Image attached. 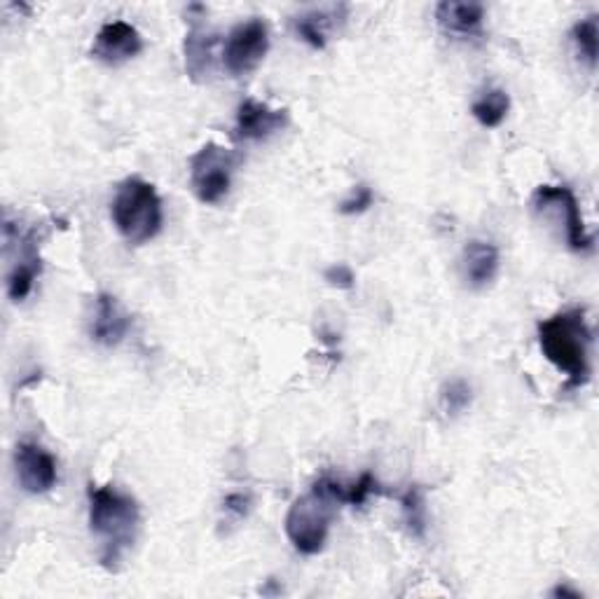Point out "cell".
I'll return each instance as SVG.
<instances>
[{"label":"cell","mask_w":599,"mask_h":599,"mask_svg":"<svg viewBox=\"0 0 599 599\" xmlns=\"http://www.w3.org/2000/svg\"><path fill=\"white\" fill-rule=\"evenodd\" d=\"M539 347L553 366L567 375L565 389H580L590 379V350H592V331L586 321V312L565 310L555 317L541 321L539 329Z\"/></svg>","instance_id":"obj_2"},{"label":"cell","mask_w":599,"mask_h":599,"mask_svg":"<svg viewBox=\"0 0 599 599\" xmlns=\"http://www.w3.org/2000/svg\"><path fill=\"white\" fill-rule=\"evenodd\" d=\"M14 466L16 480H20L22 489L29 495H47L59 480L57 459H54L43 445L33 441H24L16 445Z\"/></svg>","instance_id":"obj_8"},{"label":"cell","mask_w":599,"mask_h":599,"mask_svg":"<svg viewBox=\"0 0 599 599\" xmlns=\"http://www.w3.org/2000/svg\"><path fill=\"white\" fill-rule=\"evenodd\" d=\"M534 213L565 234V242L574 253H592V234L586 230L576 195L567 186H539L532 197Z\"/></svg>","instance_id":"obj_5"},{"label":"cell","mask_w":599,"mask_h":599,"mask_svg":"<svg viewBox=\"0 0 599 599\" xmlns=\"http://www.w3.org/2000/svg\"><path fill=\"white\" fill-rule=\"evenodd\" d=\"M375 202V192L368 188V186H356L354 192L344 199V202L340 204V213L342 215H360L366 213Z\"/></svg>","instance_id":"obj_22"},{"label":"cell","mask_w":599,"mask_h":599,"mask_svg":"<svg viewBox=\"0 0 599 599\" xmlns=\"http://www.w3.org/2000/svg\"><path fill=\"white\" fill-rule=\"evenodd\" d=\"M251 513V497L234 492L223 499V518L228 524H240Z\"/></svg>","instance_id":"obj_23"},{"label":"cell","mask_w":599,"mask_h":599,"mask_svg":"<svg viewBox=\"0 0 599 599\" xmlns=\"http://www.w3.org/2000/svg\"><path fill=\"white\" fill-rule=\"evenodd\" d=\"M553 595H555V597H572V599H578V597H580L576 590H569L567 586H559V588H555V590H553Z\"/></svg>","instance_id":"obj_25"},{"label":"cell","mask_w":599,"mask_h":599,"mask_svg":"<svg viewBox=\"0 0 599 599\" xmlns=\"http://www.w3.org/2000/svg\"><path fill=\"white\" fill-rule=\"evenodd\" d=\"M41 253H38V242H35V232L26 234L22 242V256L20 263H16L8 277V296L12 302H24L31 290L35 279L41 277Z\"/></svg>","instance_id":"obj_15"},{"label":"cell","mask_w":599,"mask_h":599,"mask_svg":"<svg viewBox=\"0 0 599 599\" xmlns=\"http://www.w3.org/2000/svg\"><path fill=\"white\" fill-rule=\"evenodd\" d=\"M347 20V5H333V8H321V10H310L296 16V33L300 38L314 47V49H325L329 45V35Z\"/></svg>","instance_id":"obj_14"},{"label":"cell","mask_w":599,"mask_h":599,"mask_svg":"<svg viewBox=\"0 0 599 599\" xmlns=\"http://www.w3.org/2000/svg\"><path fill=\"white\" fill-rule=\"evenodd\" d=\"M435 22L447 35L459 38H474L482 33L485 8L480 3H457V0H443L435 5Z\"/></svg>","instance_id":"obj_12"},{"label":"cell","mask_w":599,"mask_h":599,"mask_svg":"<svg viewBox=\"0 0 599 599\" xmlns=\"http://www.w3.org/2000/svg\"><path fill=\"white\" fill-rule=\"evenodd\" d=\"M267 49H269L267 24L253 16V20L242 22L230 31L223 47V66L232 78L248 76V73H253L263 64V59L267 57Z\"/></svg>","instance_id":"obj_7"},{"label":"cell","mask_w":599,"mask_h":599,"mask_svg":"<svg viewBox=\"0 0 599 599\" xmlns=\"http://www.w3.org/2000/svg\"><path fill=\"white\" fill-rule=\"evenodd\" d=\"M132 325V317L126 314L120 300L111 293H99L95 302V317H92V340L103 344V347H118V344L126 337Z\"/></svg>","instance_id":"obj_11"},{"label":"cell","mask_w":599,"mask_h":599,"mask_svg":"<svg viewBox=\"0 0 599 599\" xmlns=\"http://www.w3.org/2000/svg\"><path fill=\"white\" fill-rule=\"evenodd\" d=\"M572 41L578 57L588 64V68H595L597 64V16L595 14L574 24Z\"/></svg>","instance_id":"obj_19"},{"label":"cell","mask_w":599,"mask_h":599,"mask_svg":"<svg viewBox=\"0 0 599 599\" xmlns=\"http://www.w3.org/2000/svg\"><path fill=\"white\" fill-rule=\"evenodd\" d=\"M288 124L286 108H271L256 99H244L237 108L234 122V138L237 141H265L271 134L281 132Z\"/></svg>","instance_id":"obj_10"},{"label":"cell","mask_w":599,"mask_h":599,"mask_svg":"<svg viewBox=\"0 0 599 599\" xmlns=\"http://www.w3.org/2000/svg\"><path fill=\"white\" fill-rule=\"evenodd\" d=\"M499 248L492 242L474 240L464 246L462 267L470 288H487L497 279L499 271Z\"/></svg>","instance_id":"obj_13"},{"label":"cell","mask_w":599,"mask_h":599,"mask_svg":"<svg viewBox=\"0 0 599 599\" xmlns=\"http://www.w3.org/2000/svg\"><path fill=\"white\" fill-rule=\"evenodd\" d=\"M234 155L218 143H207L190 157V186L202 204H218L230 192Z\"/></svg>","instance_id":"obj_6"},{"label":"cell","mask_w":599,"mask_h":599,"mask_svg":"<svg viewBox=\"0 0 599 599\" xmlns=\"http://www.w3.org/2000/svg\"><path fill=\"white\" fill-rule=\"evenodd\" d=\"M218 38L215 33L192 24L186 35V70L192 82H204L213 73V47Z\"/></svg>","instance_id":"obj_16"},{"label":"cell","mask_w":599,"mask_h":599,"mask_svg":"<svg viewBox=\"0 0 599 599\" xmlns=\"http://www.w3.org/2000/svg\"><path fill=\"white\" fill-rule=\"evenodd\" d=\"M89 530L101 546V565L108 572H118L124 555L132 551L141 530L138 501L120 492L113 485H89Z\"/></svg>","instance_id":"obj_1"},{"label":"cell","mask_w":599,"mask_h":599,"mask_svg":"<svg viewBox=\"0 0 599 599\" xmlns=\"http://www.w3.org/2000/svg\"><path fill=\"white\" fill-rule=\"evenodd\" d=\"M143 52V35L126 22H108L99 29L92 57L106 66H120L132 62Z\"/></svg>","instance_id":"obj_9"},{"label":"cell","mask_w":599,"mask_h":599,"mask_svg":"<svg viewBox=\"0 0 599 599\" xmlns=\"http://www.w3.org/2000/svg\"><path fill=\"white\" fill-rule=\"evenodd\" d=\"M470 401H474V391H470V387L464 382V379H452V382H447L441 391L443 410L450 417L464 412L470 406Z\"/></svg>","instance_id":"obj_20"},{"label":"cell","mask_w":599,"mask_h":599,"mask_svg":"<svg viewBox=\"0 0 599 599\" xmlns=\"http://www.w3.org/2000/svg\"><path fill=\"white\" fill-rule=\"evenodd\" d=\"M508 108H511V97L499 87H489L474 101V106H470V113H474V118L482 126H487V130H497L506 120Z\"/></svg>","instance_id":"obj_17"},{"label":"cell","mask_w":599,"mask_h":599,"mask_svg":"<svg viewBox=\"0 0 599 599\" xmlns=\"http://www.w3.org/2000/svg\"><path fill=\"white\" fill-rule=\"evenodd\" d=\"M373 495H382V487H379V482L375 480L373 474H363L354 485L347 487V503L354 508H360V506H366V501Z\"/></svg>","instance_id":"obj_21"},{"label":"cell","mask_w":599,"mask_h":599,"mask_svg":"<svg viewBox=\"0 0 599 599\" xmlns=\"http://www.w3.org/2000/svg\"><path fill=\"white\" fill-rule=\"evenodd\" d=\"M323 279L329 281L331 286H335V288H342V290H350L356 284L354 271L347 265H333V267H329V269L323 271Z\"/></svg>","instance_id":"obj_24"},{"label":"cell","mask_w":599,"mask_h":599,"mask_svg":"<svg viewBox=\"0 0 599 599\" xmlns=\"http://www.w3.org/2000/svg\"><path fill=\"white\" fill-rule=\"evenodd\" d=\"M403 508V520L406 528L414 539H424L426 534V501H424V489L420 485H410L406 492L398 497Z\"/></svg>","instance_id":"obj_18"},{"label":"cell","mask_w":599,"mask_h":599,"mask_svg":"<svg viewBox=\"0 0 599 599\" xmlns=\"http://www.w3.org/2000/svg\"><path fill=\"white\" fill-rule=\"evenodd\" d=\"M347 503V487L333 478H319L312 489L293 501L286 515V536L302 555H319L331 534L337 508Z\"/></svg>","instance_id":"obj_3"},{"label":"cell","mask_w":599,"mask_h":599,"mask_svg":"<svg viewBox=\"0 0 599 599\" xmlns=\"http://www.w3.org/2000/svg\"><path fill=\"white\" fill-rule=\"evenodd\" d=\"M111 215L120 237L132 246H143L155 240L165 223V209H162L155 186L138 176L126 178L118 186Z\"/></svg>","instance_id":"obj_4"}]
</instances>
